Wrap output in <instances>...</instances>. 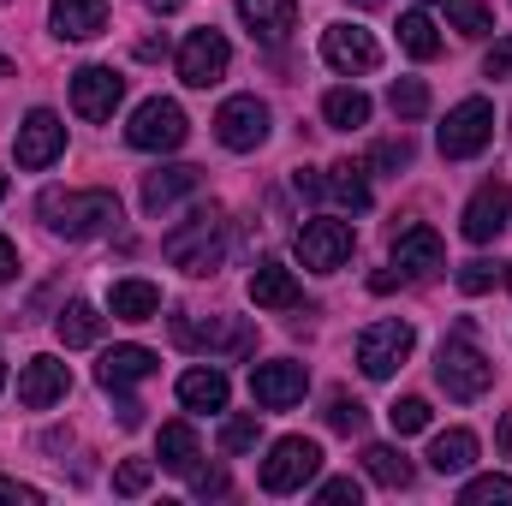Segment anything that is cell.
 <instances>
[{
  "mask_svg": "<svg viewBox=\"0 0 512 506\" xmlns=\"http://www.w3.org/2000/svg\"><path fill=\"white\" fill-rule=\"evenodd\" d=\"M507 221H512V185L507 179H483L477 191H471V203H465V239L471 245H495L501 233H507Z\"/></svg>",
  "mask_w": 512,
  "mask_h": 506,
  "instance_id": "obj_9",
  "label": "cell"
},
{
  "mask_svg": "<svg viewBox=\"0 0 512 506\" xmlns=\"http://www.w3.org/2000/svg\"><path fill=\"white\" fill-rule=\"evenodd\" d=\"M387 108H393L399 120H423V114H429V84H423V78H399V84L387 90Z\"/></svg>",
  "mask_w": 512,
  "mask_h": 506,
  "instance_id": "obj_34",
  "label": "cell"
},
{
  "mask_svg": "<svg viewBox=\"0 0 512 506\" xmlns=\"http://www.w3.org/2000/svg\"><path fill=\"white\" fill-rule=\"evenodd\" d=\"M364 471L382 483V489H411V465H405V453L399 447H364Z\"/></svg>",
  "mask_w": 512,
  "mask_h": 506,
  "instance_id": "obj_32",
  "label": "cell"
},
{
  "mask_svg": "<svg viewBox=\"0 0 512 506\" xmlns=\"http://www.w3.org/2000/svg\"><path fill=\"white\" fill-rule=\"evenodd\" d=\"M36 215L48 221V233L60 239H102L114 221H120V197L114 191H42Z\"/></svg>",
  "mask_w": 512,
  "mask_h": 506,
  "instance_id": "obj_1",
  "label": "cell"
},
{
  "mask_svg": "<svg viewBox=\"0 0 512 506\" xmlns=\"http://www.w3.org/2000/svg\"><path fill=\"white\" fill-rule=\"evenodd\" d=\"M227 66H233V48H227L221 30H191V36H185V48H179V78H185L191 90L221 84Z\"/></svg>",
  "mask_w": 512,
  "mask_h": 506,
  "instance_id": "obj_10",
  "label": "cell"
},
{
  "mask_svg": "<svg viewBox=\"0 0 512 506\" xmlns=\"http://www.w3.org/2000/svg\"><path fill=\"white\" fill-rule=\"evenodd\" d=\"M352 221H334V215H316V221H304L298 227V239H292V251L304 268H316V274H334V268H346L352 262Z\"/></svg>",
  "mask_w": 512,
  "mask_h": 506,
  "instance_id": "obj_5",
  "label": "cell"
},
{
  "mask_svg": "<svg viewBox=\"0 0 512 506\" xmlns=\"http://www.w3.org/2000/svg\"><path fill=\"white\" fill-rule=\"evenodd\" d=\"M387 423H393V435H417V429H429V399H417V393L393 399V405H387Z\"/></svg>",
  "mask_w": 512,
  "mask_h": 506,
  "instance_id": "obj_35",
  "label": "cell"
},
{
  "mask_svg": "<svg viewBox=\"0 0 512 506\" xmlns=\"http://www.w3.org/2000/svg\"><path fill=\"white\" fill-rule=\"evenodd\" d=\"M399 48H405L411 60H435V54H441L435 18H429V12H405V18H399Z\"/></svg>",
  "mask_w": 512,
  "mask_h": 506,
  "instance_id": "obj_31",
  "label": "cell"
},
{
  "mask_svg": "<svg viewBox=\"0 0 512 506\" xmlns=\"http://www.w3.org/2000/svg\"><path fill=\"white\" fill-rule=\"evenodd\" d=\"M483 72H489V78H512V36H507V42H495V48H489Z\"/></svg>",
  "mask_w": 512,
  "mask_h": 506,
  "instance_id": "obj_44",
  "label": "cell"
},
{
  "mask_svg": "<svg viewBox=\"0 0 512 506\" xmlns=\"http://www.w3.org/2000/svg\"><path fill=\"white\" fill-rule=\"evenodd\" d=\"M328 197H340L346 209L364 215V209H370V179H364V167H358V161H334V167H328Z\"/></svg>",
  "mask_w": 512,
  "mask_h": 506,
  "instance_id": "obj_30",
  "label": "cell"
},
{
  "mask_svg": "<svg viewBox=\"0 0 512 506\" xmlns=\"http://www.w3.org/2000/svg\"><path fill=\"white\" fill-rule=\"evenodd\" d=\"M507 286H512V274H507Z\"/></svg>",
  "mask_w": 512,
  "mask_h": 506,
  "instance_id": "obj_55",
  "label": "cell"
},
{
  "mask_svg": "<svg viewBox=\"0 0 512 506\" xmlns=\"http://www.w3.org/2000/svg\"><path fill=\"white\" fill-rule=\"evenodd\" d=\"M316 471H322V447L304 441V435H286V441H274L268 459H262V489H268V495H298Z\"/></svg>",
  "mask_w": 512,
  "mask_h": 506,
  "instance_id": "obj_4",
  "label": "cell"
},
{
  "mask_svg": "<svg viewBox=\"0 0 512 506\" xmlns=\"http://www.w3.org/2000/svg\"><path fill=\"white\" fill-rule=\"evenodd\" d=\"M215 137L227 143V149H262L268 143V108L256 102V96H233V102H221V114H215Z\"/></svg>",
  "mask_w": 512,
  "mask_h": 506,
  "instance_id": "obj_13",
  "label": "cell"
},
{
  "mask_svg": "<svg viewBox=\"0 0 512 506\" xmlns=\"http://www.w3.org/2000/svg\"><path fill=\"white\" fill-rule=\"evenodd\" d=\"M322 60H328L334 72H376V66H382V48H376V36L358 30V24H328V30H322Z\"/></svg>",
  "mask_w": 512,
  "mask_h": 506,
  "instance_id": "obj_14",
  "label": "cell"
},
{
  "mask_svg": "<svg viewBox=\"0 0 512 506\" xmlns=\"http://www.w3.org/2000/svg\"><path fill=\"white\" fill-rule=\"evenodd\" d=\"M131 149H149V155H161V149H179L185 137H191V126H185V108L179 102H161V96H149L137 114H131Z\"/></svg>",
  "mask_w": 512,
  "mask_h": 506,
  "instance_id": "obj_8",
  "label": "cell"
},
{
  "mask_svg": "<svg viewBox=\"0 0 512 506\" xmlns=\"http://www.w3.org/2000/svg\"><path fill=\"white\" fill-rule=\"evenodd\" d=\"M221 251H227V215H221V203H197L191 221L161 239V256L173 268H185V274H215Z\"/></svg>",
  "mask_w": 512,
  "mask_h": 506,
  "instance_id": "obj_2",
  "label": "cell"
},
{
  "mask_svg": "<svg viewBox=\"0 0 512 506\" xmlns=\"http://www.w3.org/2000/svg\"><path fill=\"white\" fill-rule=\"evenodd\" d=\"M233 483H227V471H203V477H191V495L197 501H209V495H227Z\"/></svg>",
  "mask_w": 512,
  "mask_h": 506,
  "instance_id": "obj_43",
  "label": "cell"
},
{
  "mask_svg": "<svg viewBox=\"0 0 512 506\" xmlns=\"http://www.w3.org/2000/svg\"><path fill=\"white\" fill-rule=\"evenodd\" d=\"M471 459H477V435H471V429H447V435H435V441H429V465H435L441 477L471 471Z\"/></svg>",
  "mask_w": 512,
  "mask_h": 506,
  "instance_id": "obj_27",
  "label": "cell"
},
{
  "mask_svg": "<svg viewBox=\"0 0 512 506\" xmlns=\"http://www.w3.org/2000/svg\"><path fill=\"white\" fill-rule=\"evenodd\" d=\"M358 6H387V0H358Z\"/></svg>",
  "mask_w": 512,
  "mask_h": 506,
  "instance_id": "obj_52",
  "label": "cell"
},
{
  "mask_svg": "<svg viewBox=\"0 0 512 506\" xmlns=\"http://www.w3.org/2000/svg\"><path fill=\"white\" fill-rule=\"evenodd\" d=\"M322 120L334 131L370 126V96H364V90H328V96H322Z\"/></svg>",
  "mask_w": 512,
  "mask_h": 506,
  "instance_id": "obj_29",
  "label": "cell"
},
{
  "mask_svg": "<svg viewBox=\"0 0 512 506\" xmlns=\"http://www.w3.org/2000/svg\"><path fill=\"white\" fill-rule=\"evenodd\" d=\"M0 197H6V173H0Z\"/></svg>",
  "mask_w": 512,
  "mask_h": 506,
  "instance_id": "obj_53",
  "label": "cell"
},
{
  "mask_svg": "<svg viewBox=\"0 0 512 506\" xmlns=\"http://www.w3.org/2000/svg\"><path fill=\"white\" fill-rule=\"evenodd\" d=\"M322 501L328 506H358V483H352V477H328V483H322Z\"/></svg>",
  "mask_w": 512,
  "mask_h": 506,
  "instance_id": "obj_41",
  "label": "cell"
},
{
  "mask_svg": "<svg viewBox=\"0 0 512 506\" xmlns=\"http://www.w3.org/2000/svg\"><path fill=\"white\" fill-rule=\"evenodd\" d=\"M161 54H167V36H143L137 42V60H161Z\"/></svg>",
  "mask_w": 512,
  "mask_h": 506,
  "instance_id": "obj_48",
  "label": "cell"
},
{
  "mask_svg": "<svg viewBox=\"0 0 512 506\" xmlns=\"http://www.w3.org/2000/svg\"><path fill=\"white\" fill-rule=\"evenodd\" d=\"M54 334H60V346H96L102 340V310L96 304H66L54 316Z\"/></svg>",
  "mask_w": 512,
  "mask_h": 506,
  "instance_id": "obj_28",
  "label": "cell"
},
{
  "mask_svg": "<svg viewBox=\"0 0 512 506\" xmlns=\"http://www.w3.org/2000/svg\"><path fill=\"white\" fill-rule=\"evenodd\" d=\"M48 18H54V36H66V42H90V36L108 30V0H54Z\"/></svg>",
  "mask_w": 512,
  "mask_h": 506,
  "instance_id": "obj_20",
  "label": "cell"
},
{
  "mask_svg": "<svg viewBox=\"0 0 512 506\" xmlns=\"http://www.w3.org/2000/svg\"><path fill=\"white\" fill-rule=\"evenodd\" d=\"M251 304H256V310H298V304H304V292H298V280H292V268H286V262H256Z\"/></svg>",
  "mask_w": 512,
  "mask_h": 506,
  "instance_id": "obj_21",
  "label": "cell"
},
{
  "mask_svg": "<svg viewBox=\"0 0 512 506\" xmlns=\"http://www.w3.org/2000/svg\"><path fill=\"white\" fill-rule=\"evenodd\" d=\"M173 340L185 346V352H221V358H245L256 346V334L245 322H221V316H209V322H173Z\"/></svg>",
  "mask_w": 512,
  "mask_h": 506,
  "instance_id": "obj_11",
  "label": "cell"
},
{
  "mask_svg": "<svg viewBox=\"0 0 512 506\" xmlns=\"http://www.w3.org/2000/svg\"><path fill=\"white\" fill-rule=\"evenodd\" d=\"M149 6H155V12H179L185 0H149Z\"/></svg>",
  "mask_w": 512,
  "mask_h": 506,
  "instance_id": "obj_50",
  "label": "cell"
},
{
  "mask_svg": "<svg viewBox=\"0 0 512 506\" xmlns=\"http://www.w3.org/2000/svg\"><path fill=\"white\" fill-rule=\"evenodd\" d=\"M114 489H120V495H143V489H149V459H126V465L114 471Z\"/></svg>",
  "mask_w": 512,
  "mask_h": 506,
  "instance_id": "obj_39",
  "label": "cell"
},
{
  "mask_svg": "<svg viewBox=\"0 0 512 506\" xmlns=\"http://www.w3.org/2000/svg\"><path fill=\"white\" fill-rule=\"evenodd\" d=\"M441 262H447V251H441V233H435V227H405V233L393 239V268H399L405 280H429Z\"/></svg>",
  "mask_w": 512,
  "mask_h": 506,
  "instance_id": "obj_17",
  "label": "cell"
},
{
  "mask_svg": "<svg viewBox=\"0 0 512 506\" xmlns=\"http://www.w3.org/2000/svg\"><path fill=\"white\" fill-rule=\"evenodd\" d=\"M239 18L262 42H286L292 24H298V0H239Z\"/></svg>",
  "mask_w": 512,
  "mask_h": 506,
  "instance_id": "obj_23",
  "label": "cell"
},
{
  "mask_svg": "<svg viewBox=\"0 0 512 506\" xmlns=\"http://www.w3.org/2000/svg\"><path fill=\"white\" fill-rule=\"evenodd\" d=\"M108 310H114L120 322H155V316H161V286H155V280H114Z\"/></svg>",
  "mask_w": 512,
  "mask_h": 506,
  "instance_id": "obj_24",
  "label": "cell"
},
{
  "mask_svg": "<svg viewBox=\"0 0 512 506\" xmlns=\"http://www.w3.org/2000/svg\"><path fill=\"white\" fill-rule=\"evenodd\" d=\"M489 286H495V268H489V262H465V268H459V292L477 298V292H489Z\"/></svg>",
  "mask_w": 512,
  "mask_h": 506,
  "instance_id": "obj_40",
  "label": "cell"
},
{
  "mask_svg": "<svg viewBox=\"0 0 512 506\" xmlns=\"http://www.w3.org/2000/svg\"><path fill=\"white\" fill-rule=\"evenodd\" d=\"M179 405H185V411H227V376L209 370V364L185 370V376H179Z\"/></svg>",
  "mask_w": 512,
  "mask_h": 506,
  "instance_id": "obj_25",
  "label": "cell"
},
{
  "mask_svg": "<svg viewBox=\"0 0 512 506\" xmlns=\"http://www.w3.org/2000/svg\"><path fill=\"white\" fill-rule=\"evenodd\" d=\"M66 387H72V370H66L60 358H30V364L18 370V405L48 411L54 399H66Z\"/></svg>",
  "mask_w": 512,
  "mask_h": 506,
  "instance_id": "obj_18",
  "label": "cell"
},
{
  "mask_svg": "<svg viewBox=\"0 0 512 506\" xmlns=\"http://www.w3.org/2000/svg\"><path fill=\"white\" fill-rule=\"evenodd\" d=\"M197 185H203V167H155V173H143V209L149 215H167Z\"/></svg>",
  "mask_w": 512,
  "mask_h": 506,
  "instance_id": "obj_19",
  "label": "cell"
},
{
  "mask_svg": "<svg viewBox=\"0 0 512 506\" xmlns=\"http://www.w3.org/2000/svg\"><path fill=\"white\" fill-rule=\"evenodd\" d=\"M459 501L465 506H512V477H471Z\"/></svg>",
  "mask_w": 512,
  "mask_h": 506,
  "instance_id": "obj_37",
  "label": "cell"
},
{
  "mask_svg": "<svg viewBox=\"0 0 512 506\" xmlns=\"http://www.w3.org/2000/svg\"><path fill=\"white\" fill-rule=\"evenodd\" d=\"M155 376V352L149 346H114V352H102V364H96V381L108 387V393H126L131 381Z\"/></svg>",
  "mask_w": 512,
  "mask_h": 506,
  "instance_id": "obj_22",
  "label": "cell"
},
{
  "mask_svg": "<svg viewBox=\"0 0 512 506\" xmlns=\"http://www.w3.org/2000/svg\"><path fill=\"white\" fill-rule=\"evenodd\" d=\"M60 149H66L60 114H54V108H30L24 126H18V167H24V173H42V167L60 161Z\"/></svg>",
  "mask_w": 512,
  "mask_h": 506,
  "instance_id": "obj_12",
  "label": "cell"
},
{
  "mask_svg": "<svg viewBox=\"0 0 512 506\" xmlns=\"http://www.w3.org/2000/svg\"><path fill=\"white\" fill-rule=\"evenodd\" d=\"M155 453H161V471H179V477H191V471H197V459H203V447H197V429H191V423H161Z\"/></svg>",
  "mask_w": 512,
  "mask_h": 506,
  "instance_id": "obj_26",
  "label": "cell"
},
{
  "mask_svg": "<svg viewBox=\"0 0 512 506\" xmlns=\"http://www.w3.org/2000/svg\"><path fill=\"white\" fill-rule=\"evenodd\" d=\"M489 137H495V108H489L483 96H471V102H459V108L447 114V126H441V155H447V161H471V155L489 149Z\"/></svg>",
  "mask_w": 512,
  "mask_h": 506,
  "instance_id": "obj_7",
  "label": "cell"
},
{
  "mask_svg": "<svg viewBox=\"0 0 512 506\" xmlns=\"http://www.w3.org/2000/svg\"><path fill=\"white\" fill-rule=\"evenodd\" d=\"M292 185H298V197H322V191H328V179H316L310 167H298V173H292Z\"/></svg>",
  "mask_w": 512,
  "mask_h": 506,
  "instance_id": "obj_46",
  "label": "cell"
},
{
  "mask_svg": "<svg viewBox=\"0 0 512 506\" xmlns=\"http://www.w3.org/2000/svg\"><path fill=\"white\" fill-rule=\"evenodd\" d=\"M0 78H12V60H6V54H0Z\"/></svg>",
  "mask_w": 512,
  "mask_h": 506,
  "instance_id": "obj_51",
  "label": "cell"
},
{
  "mask_svg": "<svg viewBox=\"0 0 512 506\" xmlns=\"http://www.w3.org/2000/svg\"><path fill=\"white\" fill-rule=\"evenodd\" d=\"M304 387H310V370L292 364V358H280V364H256L251 370V399L262 405V411H286V405H298Z\"/></svg>",
  "mask_w": 512,
  "mask_h": 506,
  "instance_id": "obj_16",
  "label": "cell"
},
{
  "mask_svg": "<svg viewBox=\"0 0 512 506\" xmlns=\"http://www.w3.org/2000/svg\"><path fill=\"white\" fill-rule=\"evenodd\" d=\"M495 441H501V453H507V459H512V411H507V417H501V429H495Z\"/></svg>",
  "mask_w": 512,
  "mask_h": 506,
  "instance_id": "obj_49",
  "label": "cell"
},
{
  "mask_svg": "<svg viewBox=\"0 0 512 506\" xmlns=\"http://www.w3.org/2000/svg\"><path fill=\"white\" fill-rule=\"evenodd\" d=\"M411 346H417V334H411V322H399V316H387V322H370L364 334H358V370L370 381H387L405 358H411Z\"/></svg>",
  "mask_w": 512,
  "mask_h": 506,
  "instance_id": "obj_6",
  "label": "cell"
},
{
  "mask_svg": "<svg viewBox=\"0 0 512 506\" xmlns=\"http://www.w3.org/2000/svg\"><path fill=\"white\" fill-rule=\"evenodd\" d=\"M435 381L447 387V399L471 405V399H483V393H489L495 364H489V358L471 346V334H453V340L441 346V358H435Z\"/></svg>",
  "mask_w": 512,
  "mask_h": 506,
  "instance_id": "obj_3",
  "label": "cell"
},
{
  "mask_svg": "<svg viewBox=\"0 0 512 506\" xmlns=\"http://www.w3.org/2000/svg\"><path fill=\"white\" fill-rule=\"evenodd\" d=\"M120 96H126V78H120L114 66H84V72L72 78V108H78V120H114Z\"/></svg>",
  "mask_w": 512,
  "mask_h": 506,
  "instance_id": "obj_15",
  "label": "cell"
},
{
  "mask_svg": "<svg viewBox=\"0 0 512 506\" xmlns=\"http://www.w3.org/2000/svg\"><path fill=\"white\" fill-rule=\"evenodd\" d=\"M256 435H262V423H256L251 411H245V417H227V423H221V453H227V459L251 453V447H256Z\"/></svg>",
  "mask_w": 512,
  "mask_h": 506,
  "instance_id": "obj_36",
  "label": "cell"
},
{
  "mask_svg": "<svg viewBox=\"0 0 512 506\" xmlns=\"http://www.w3.org/2000/svg\"><path fill=\"white\" fill-rule=\"evenodd\" d=\"M447 24L459 36H489L495 30V12H489V0H447Z\"/></svg>",
  "mask_w": 512,
  "mask_h": 506,
  "instance_id": "obj_33",
  "label": "cell"
},
{
  "mask_svg": "<svg viewBox=\"0 0 512 506\" xmlns=\"http://www.w3.org/2000/svg\"><path fill=\"white\" fill-rule=\"evenodd\" d=\"M0 387H6V364H0Z\"/></svg>",
  "mask_w": 512,
  "mask_h": 506,
  "instance_id": "obj_54",
  "label": "cell"
},
{
  "mask_svg": "<svg viewBox=\"0 0 512 506\" xmlns=\"http://www.w3.org/2000/svg\"><path fill=\"white\" fill-rule=\"evenodd\" d=\"M370 161H376V167H405V161H411V143H405V137H393V143H382Z\"/></svg>",
  "mask_w": 512,
  "mask_h": 506,
  "instance_id": "obj_45",
  "label": "cell"
},
{
  "mask_svg": "<svg viewBox=\"0 0 512 506\" xmlns=\"http://www.w3.org/2000/svg\"><path fill=\"white\" fill-rule=\"evenodd\" d=\"M12 274H18V251H12V239L0 233V286H6Z\"/></svg>",
  "mask_w": 512,
  "mask_h": 506,
  "instance_id": "obj_47",
  "label": "cell"
},
{
  "mask_svg": "<svg viewBox=\"0 0 512 506\" xmlns=\"http://www.w3.org/2000/svg\"><path fill=\"white\" fill-rule=\"evenodd\" d=\"M328 429L358 435V429H364V405H358L352 393H334V399H328Z\"/></svg>",
  "mask_w": 512,
  "mask_h": 506,
  "instance_id": "obj_38",
  "label": "cell"
},
{
  "mask_svg": "<svg viewBox=\"0 0 512 506\" xmlns=\"http://www.w3.org/2000/svg\"><path fill=\"white\" fill-rule=\"evenodd\" d=\"M0 501H6V506H36V501H42V489H30V483H12V477H0Z\"/></svg>",
  "mask_w": 512,
  "mask_h": 506,
  "instance_id": "obj_42",
  "label": "cell"
}]
</instances>
